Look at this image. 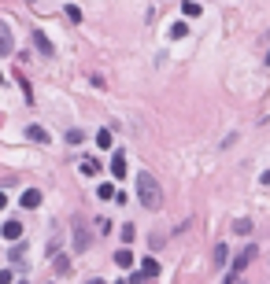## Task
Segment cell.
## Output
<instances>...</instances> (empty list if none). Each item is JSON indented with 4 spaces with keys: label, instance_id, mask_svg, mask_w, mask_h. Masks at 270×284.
Wrapping results in <instances>:
<instances>
[{
    "label": "cell",
    "instance_id": "cell-7",
    "mask_svg": "<svg viewBox=\"0 0 270 284\" xmlns=\"http://www.w3.org/2000/svg\"><path fill=\"white\" fill-rule=\"evenodd\" d=\"M37 203H41V192H37V188H26V192H22V199H19V207H26V211H34Z\"/></svg>",
    "mask_w": 270,
    "mask_h": 284
},
{
    "label": "cell",
    "instance_id": "cell-10",
    "mask_svg": "<svg viewBox=\"0 0 270 284\" xmlns=\"http://www.w3.org/2000/svg\"><path fill=\"white\" fill-rule=\"evenodd\" d=\"M115 266H122V270H130V266H133V255H130V251H115Z\"/></svg>",
    "mask_w": 270,
    "mask_h": 284
},
{
    "label": "cell",
    "instance_id": "cell-19",
    "mask_svg": "<svg viewBox=\"0 0 270 284\" xmlns=\"http://www.w3.org/2000/svg\"><path fill=\"white\" fill-rule=\"evenodd\" d=\"M185 34H189L185 22H174V26H170V37H185Z\"/></svg>",
    "mask_w": 270,
    "mask_h": 284
},
{
    "label": "cell",
    "instance_id": "cell-22",
    "mask_svg": "<svg viewBox=\"0 0 270 284\" xmlns=\"http://www.w3.org/2000/svg\"><path fill=\"white\" fill-rule=\"evenodd\" d=\"M226 284H248V280H244L241 273H230V277H226Z\"/></svg>",
    "mask_w": 270,
    "mask_h": 284
},
{
    "label": "cell",
    "instance_id": "cell-24",
    "mask_svg": "<svg viewBox=\"0 0 270 284\" xmlns=\"http://www.w3.org/2000/svg\"><path fill=\"white\" fill-rule=\"evenodd\" d=\"M4 207H8V196H4V192H0V211H4Z\"/></svg>",
    "mask_w": 270,
    "mask_h": 284
},
{
    "label": "cell",
    "instance_id": "cell-27",
    "mask_svg": "<svg viewBox=\"0 0 270 284\" xmlns=\"http://www.w3.org/2000/svg\"><path fill=\"white\" fill-rule=\"evenodd\" d=\"M0 85H4V74H0Z\"/></svg>",
    "mask_w": 270,
    "mask_h": 284
},
{
    "label": "cell",
    "instance_id": "cell-2",
    "mask_svg": "<svg viewBox=\"0 0 270 284\" xmlns=\"http://www.w3.org/2000/svg\"><path fill=\"white\" fill-rule=\"evenodd\" d=\"M30 41L37 44V52H41L44 59H56V44L49 41V34H44V30H30Z\"/></svg>",
    "mask_w": 270,
    "mask_h": 284
},
{
    "label": "cell",
    "instance_id": "cell-13",
    "mask_svg": "<svg viewBox=\"0 0 270 284\" xmlns=\"http://www.w3.org/2000/svg\"><path fill=\"white\" fill-rule=\"evenodd\" d=\"M26 259V247H22V240H15V247H11V262H22Z\"/></svg>",
    "mask_w": 270,
    "mask_h": 284
},
{
    "label": "cell",
    "instance_id": "cell-15",
    "mask_svg": "<svg viewBox=\"0 0 270 284\" xmlns=\"http://www.w3.org/2000/svg\"><path fill=\"white\" fill-rule=\"evenodd\" d=\"M133 236H137V229H133V225H122V236H119L122 244H133Z\"/></svg>",
    "mask_w": 270,
    "mask_h": 284
},
{
    "label": "cell",
    "instance_id": "cell-16",
    "mask_svg": "<svg viewBox=\"0 0 270 284\" xmlns=\"http://www.w3.org/2000/svg\"><path fill=\"white\" fill-rule=\"evenodd\" d=\"M56 273H71V259H67V255L56 259Z\"/></svg>",
    "mask_w": 270,
    "mask_h": 284
},
{
    "label": "cell",
    "instance_id": "cell-12",
    "mask_svg": "<svg viewBox=\"0 0 270 284\" xmlns=\"http://www.w3.org/2000/svg\"><path fill=\"white\" fill-rule=\"evenodd\" d=\"M82 173H89V177H93V173H100V163L97 159H82Z\"/></svg>",
    "mask_w": 270,
    "mask_h": 284
},
{
    "label": "cell",
    "instance_id": "cell-20",
    "mask_svg": "<svg viewBox=\"0 0 270 284\" xmlns=\"http://www.w3.org/2000/svg\"><path fill=\"white\" fill-rule=\"evenodd\" d=\"M233 233H252V222H244V218H237V222H233Z\"/></svg>",
    "mask_w": 270,
    "mask_h": 284
},
{
    "label": "cell",
    "instance_id": "cell-18",
    "mask_svg": "<svg viewBox=\"0 0 270 284\" xmlns=\"http://www.w3.org/2000/svg\"><path fill=\"white\" fill-rule=\"evenodd\" d=\"M97 144H100V148H111V130H100V133H97Z\"/></svg>",
    "mask_w": 270,
    "mask_h": 284
},
{
    "label": "cell",
    "instance_id": "cell-23",
    "mask_svg": "<svg viewBox=\"0 0 270 284\" xmlns=\"http://www.w3.org/2000/svg\"><path fill=\"white\" fill-rule=\"evenodd\" d=\"M0 284H11V270H0Z\"/></svg>",
    "mask_w": 270,
    "mask_h": 284
},
{
    "label": "cell",
    "instance_id": "cell-3",
    "mask_svg": "<svg viewBox=\"0 0 270 284\" xmlns=\"http://www.w3.org/2000/svg\"><path fill=\"white\" fill-rule=\"evenodd\" d=\"M155 273H160V262H155V259H145V262H141V270H137L130 280L137 284V280H145V277H155Z\"/></svg>",
    "mask_w": 270,
    "mask_h": 284
},
{
    "label": "cell",
    "instance_id": "cell-26",
    "mask_svg": "<svg viewBox=\"0 0 270 284\" xmlns=\"http://www.w3.org/2000/svg\"><path fill=\"white\" fill-rule=\"evenodd\" d=\"M263 185H270V170H266V173H263Z\"/></svg>",
    "mask_w": 270,
    "mask_h": 284
},
{
    "label": "cell",
    "instance_id": "cell-4",
    "mask_svg": "<svg viewBox=\"0 0 270 284\" xmlns=\"http://www.w3.org/2000/svg\"><path fill=\"white\" fill-rule=\"evenodd\" d=\"M11 52H15V37H11L8 22H0V56H11Z\"/></svg>",
    "mask_w": 270,
    "mask_h": 284
},
{
    "label": "cell",
    "instance_id": "cell-9",
    "mask_svg": "<svg viewBox=\"0 0 270 284\" xmlns=\"http://www.w3.org/2000/svg\"><path fill=\"white\" fill-rule=\"evenodd\" d=\"M26 137H30V140H37V144H49V133H44L41 125H26Z\"/></svg>",
    "mask_w": 270,
    "mask_h": 284
},
{
    "label": "cell",
    "instance_id": "cell-17",
    "mask_svg": "<svg viewBox=\"0 0 270 284\" xmlns=\"http://www.w3.org/2000/svg\"><path fill=\"white\" fill-rule=\"evenodd\" d=\"M67 19L78 26V22H82V8H74V4H67Z\"/></svg>",
    "mask_w": 270,
    "mask_h": 284
},
{
    "label": "cell",
    "instance_id": "cell-28",
    "mask_svg": "<svg viewBox=\"0 0 270 284\" xmlns=\"http://www.w3.org/2000/svg\"><path fill=\"white\" fill-rule=\"evenodd\" d=\"M266 63H270V52H266Z\"/></svg>",
    "mask_w": 270,
    "mask_h": 284
},
{
    "label": "cell",
    "instance_id": "cell-6",
    "mask_svg": "<svg viewBox=\"0 0 270 284\" xmlns=\"http://www.w3.org/2000/svg\"><path fill=\"white\" fill-rule=\"evenodd\" d=\"M252 259H256V247H244V251H241V255H237V259H233V273H241V270H244V266L252 262Z\"/></svg>",
    "mask_w": 270,
    "mask_h": 284
},
{
    "label": "cell",
    "instance_id": "cell-25",
    "mask_svg": "<svg viewBox=\"0 0 270 284\" xmlns=\"http://www.w3.org/2000/svg\"><path fill=\"white\" fill-rule=\"evenodd\" d=\"M85 284H107V280H100V277H93V280H85Z\"/></svg>",
    "mask_w": 270,
    "mask_h": 284
},
{
    "label": "cell",
    "instance_id": "cell-21",
    "mask_svg": "<svg viewBox=\"0 0 270 284\" xmlns=\"http://www.w3.org/2000/svg\"><path fill=\"white\" fill-rule=\"evenodd\" d=\"M226 259H230V251H226V247H222V244H218V247H215V262L222 266V262H226Z\"/></svg>",
    "mask_w": 270,
    "mask_h": 284
},
{
    "label": "cell",
    "instance_id": "cell-5",
    "mask_svg": "<svg viewBox=\"0 0 270 284\" xmlns=\"http://www.w3.org/2000/svg\"><path fill=\"white\" fill-rule=\"evenodd\" d=\"M111 177H126V155L122 151H115V155H111Z\"/></svg>",
    "mask_w": 270,
    "mask_h": 284
},
{
    "label": "cell",
    "instance_id": "cell-11",
    "mask_svg": "<svg viewBox=\"0 0 270 284\" xmlns=\"http://www.w3.org/2000/svg\"><path fill=\"white\" fill-rule=\"evenodd\" d=\"M182 11H185V19H196V15H200L204 8L196 4V0H185V4H182Z\"/></svg>",
    "mask_w": 270,
    "mask_h": 284
},
{
    "label": "cell",
    "instance_id": "cell-14",
    "mask_svg": "<svg viewBox=\"0 0 270 284\" xmlns=\"http://www.w3.org/2000/svg\"><path fill=\"white\" fill-rule=\"evenodd\" d=\"M97 196H100V199H115V185H107V181H104V185L97 188Z\"/></svg>",
    "mask_w": 270,
    "mask_h": 284
},
{
    "label": "cell",
    "instance_id": "cell-1",
    "mask_svg": "<svg viewBox=\"0 0 270 284\" xmlns=\"http://www.w3.org/2000/svg\"><path fill=\"white\" fill-rule=\"evenodd\" d=\"M137 199H141L145 211H160L163 207V188H160V181H155L148 170L137 173Z\"/></svg>",
    "mask_w": 270,
    "mask_h": 284
},
{
    "label": "cell",
    "instance_id": "cell-8",
    "mask_svg": "<svg viewBox=\"0 0 270 284\" xmlns=\"http://www.w3.org/2000/svg\"><path fill=\"white\" fill-rule=\"evenodd\" d=\"M0 236H8L11 244H15V240H22V225H19V222H4V229H0Z\"/></svg>",
    "mask_w": 270,
    "mask_h": 284
}]
</instances>
